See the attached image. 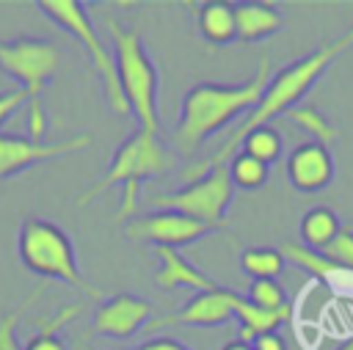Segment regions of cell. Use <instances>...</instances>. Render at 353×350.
<instances>
[{
  "instance_id": "obj_28",
  "label": "cell",
  "mask_w": 353,
  "mask_h": 350,
  "mask_svg": "<svg viewBox=\"0 0 353 350\" xmlns=\"http://www.w3.org/2000/svg\"><path fill=\"white\" fill-rule=\"evenodd\" d=\"M25 105V94L19 88H11V91H3L0 94V127Z\"/></svg>"
},
{
  "instance_id": "obj_18",
  "label": "cell",
  "mask_w": 353,
  "mask_h": 350,
  "mask_svg": "<svg viewBox=\"0 0 353 350\" xmlns=\"http://www.w3.org/2000/svg\"><path fill=\"white\" fill-rule=\"evenodd\" d=\"M290 314H292V309L268 311V309H259L234 292V320L240 322V342H245V344H251L262 333H276V328L281 322H287Z\"/></svg>"
},
{
  "instance_id": "obj_13",
  "label": "cell",
  "mask_w": 353,
  "mask_h": 350,
  "mask_svg": "<svg viewBox=\"0 0 353 350\" xmlns=\"http://www.w3.org/2000/svg\"><path fill=\"white\" fill-rule=\"evenodd\" d=\"M287 176L295 190L301 193H320L334 179V157L328 146H320L314 141L301 143L287 157Z\"/></svg>"
},
{
  "instance_id": "obj_6",
  "label": "cell",
  "mask_w": 353,
  "mask_h": 350,
  "mask_svg": "<svg viewBox=\"0 0 353 350\" xmlns=\"http://www.w3.org/2000/svg\"><path fill=\"white\" fill-rule=\"evenodd\" d=\"M108 30L113 39V61H116V77L121 85V94L130 105V113L141 121V130L154 132L160 130V116H157V66L149 58L143 39L138 30L124 28L116 19H108Z\"/></svg>"
},
{
  "instance_id": "obj_4",
  "label": "cell",
  "mask_w": 353,
  "mask_h": 350,
  "mask_svg": "<svg viewBox=\"0 0 353 350\" xmlns=\"http://www.w3.org/2000/svg\"><path fill=\"white\" fill-rule=\"evenodd\" d=\"M17 254H19V262L41 278L61 281L91 298H102V300L108 298L97 284L88 281V276H83L69 234L47 218L22 220L19 237H17Z\"/></svg>"
},
{
  "instance_id": "obj_9",
  "label": "cell",
  "mask_w": 353,
  "mask_h": 350,
  "mask_svg": "<svg viewBox=\"0 0 353 350\" xmlns=\"http://www.w3.org/2000/svg\"><path fill=\"white\" fill-rule=\"evenodd\" d=\"M215 229L179 215V212H168V209H157V212H143L135 215L124 223V237L127 240H138V243H152L154 248H179L188 243H196L207 234H212Z\"/></svg>"
},
{
  "instance_id": "obj_14",
  "label": "cell",
  "mask_w": 353,
  "mask_h": 350,
  "mask_svg": "<svg viewBox=\"0 0 353 350\" xmlns=\"http://www.w3.org/2000/svg\"><path fill=\"white\" fill-rule=\"evenodd\" d=\"M157 259H160V267L154 273V284L160 289H176V287H188V289H196V292H207V289H215L218 284L204 273L199 270L190 259H185L176 248H154Z\"/></svg>"
},
{
  "instance_id": "obj_8",
  "label": "cell",
  "mask_w": 353,
  "mask_h": 350,
  "mask_svg": "<svg viewBox=\"0 0 353 350\" xmlns=\"http://www.w3.org/2000/svg\"><path fill=\"white\" fill-rule=\"evenodd\" d=\"M234 185L226 165H218L199 179H190L188 185L168 190V193H152L146 198V207L152 209H168L188 215L210 229H221L226 220V209L234 198Z\"/></svg>"
},
{
  "instance_id": "obj_30",
  "label": "cell",
  "mask_w": 353,
  "mask_h": 350,
  "mask_svg": "<svg viewBox=\"0 0 353 350\" xmlns=\"http://www.w3.org/2000/svg\"><path fill=\"white\" fill-rule=\"evenodd\" d=\"M251 350H287V342L279 333H262L251 342Z\"/></svg>"
},
{
  "instance_id": "obj_12",
  "label": "cell",
  "mask_w": 353,
  "mask_h": 350,
  "mask_svg": "<svg viewBox=\"0 0 353 350\" xmlns=\"http://www.w3.org/2000/svg\"><path fill=\"white\" fill-rule=\"evenodd\" d=\"M234 320V292L226 287H215L207 292H196L179 311L165 314L163 320H152V331L168 325H193V328H215Z\"/></svg>"
},
{
  "instance_id": "obj_32",
  "label": "cell",
  "mask_w": 353,
  "mask_h": 350,
  "mask_svg": "<svg viewBox=\"0 0 353 350\" xmlns=\"http://www.w3.org/2000/svg\"><path fill=\"white\" fill-rule=\"evenodd\" d=\"M336 350H353V339H347V342H342Z\"/></svg>"
},
{
  "instance_id": "obj_10",
  "label": "cell",
  "mask_w": 353,
  "mask_h": 350,
  "mask_svg": "<svg viewBox=\"0 0 353 350\" xmlns=\"http://www.w3.org/2000/svg\"><path fill=\"white\" fill-rule=\"evenodd\" d=\"M154 306L132 292L108 295L91 314V331L105 339H132L143 325H149Z\"/></svg>"
},
{
  "instance_id": "obj_21",
  "label": "cell",
  "mask_w": 353,
  "mask_h": 350,
  "mask_svg": "<svg viewBox=\"0 0 353 350\" xmlns=\"http://www.w3.org/2000/svg\"><path fill=\"white\" fill-rule=\"evenodd\" d=\"M284 256L279 248H270V245H254V248H245L240 254V267L245 276H251V281L256 278H276L281 276L284 270Z\"/></svg>"
},
{
  "instance_id": "obj_7",
  "label": "cell",
  "mask_w": 353,
  "mask_h": 350,
  "mask_svg": "<svg viewBox=\"0 0 353 350\" xmlns=\"http://www.w3.org/2000/svg\"><path fill=\"white\" fill-rule=\"evenodd\" d=\"M36 6L47 19H52L58 28H63L83 47V52L91 61V69L102 80V91H105L110 110H116L119 116H130V105H127L119 77H116V61H113L110 50L102 44V39L88 17V8L80 0H39Z\"/></svg>"
},
{
  "instance_id": "obj_22",
  "label": "cell",
  "mask_w": 353,
  "mask_h": 350,
  "mask_svg": "<svg viewBox=\"0 0 353 350\" xmlns=\"http://www.w3.org/2000/svg\"><path fill=\"white\" fill-rule=\"evenodd\" d=\"M240 152H245L248 157L270 165L281 157V132L273 127V124H265V127H254L251 132L243 135L240 141Z\"/></svg>"
},
{
  "instance_id": "obj_16",
  "label": "cell",
  "mask_w": 353,
  "mask_h": 350,
  "mask_svg": "<svg viewBox=\"0 0 353 350\" xmlns=\"http://www.w3.org/2000/svg\"><path fill=\"white\" fill-rule=\"evenodd\" d=\"M279 251H281L284 262H292L295 267L306 270L309 276H314V278H320V281H325V284H331V287L353 289V270L328 262L320 251H312V248H306V245H301V243H284Z\"/></svg>"
},
{
  "instance_id": "obj_23",
  "label": "cell",
  "mask_w": 353,
  "mask_h": 350,
  "mask_svg": "<svg viewBox=\"0 0 353 350\" xmlns=\"http://www.w3.org/2000/svg\"><path fill=\"white\" fill-rule=\"evenodd\" d=\"M287 119H290L295 127H301L303 132H309L312 141L320 143V146H328V143H334V141L339 138V130H336L314 105H298V107H292V110L287 113Z\"/></svg>"
},
{
  "instance_id": "obj_25",
  "label": "cell",
  "mask_w": 353,
  "mask_h": 350,
  "mask_svg": "<svg viewBox=\"0 0 353 350\" xmlns=\"http://www.w3.org/2000/svg\"><path fill=\"white\" fill-rule=\"evenodd\" d=\"M245 300H251L254 306L268 309V311L290 309L287 292H284V287L276 278H256V281H251L248 284V292H245Z\"/></svg>"
},
{
  "instance_id": "obj_1",
  "label": "cell",
  "mask_w": 353,
  "mask_h": 350,
  "mask_svg": "<svg viewBox=\"0 0 353 350\" xmlns=\"http://www.w3.org/2000/svg\"><path fill=\"white\" fill-rule=\"evenodd\" d=\"M350 47H353V28H347V30L339 33L336 39H328V41L320 44L314 52H309V55L292 61L290 66L279 69V72L270 77V83H268V88H265L259 105L226 135L223 146H221L212 157H207L204 163H199V165H193V168H185V171H182V179L190 182V179H199L201 174H207V171H212V168H218V165H226L229 157H234V154L240 152V141H243L245 132H251L254 127H265V124H270L276 116H287L292 107H298V102H301V99L309 94V88L325 74V69H328L336 58H342Z\"/></svg>"
},
{
  "instance_id": "obj_5",
  "label": "cell",
  "mask_w": 353,
  "mask_h": 350,
  "mask_svg": "<svg viewBox=\"0 0 353 350\" xmlns=\"http://www.w3.org/2000/svg\"><path fill=\"white\" fill-rule=\"evenodd\" d=\"M61 63V50L50 39L17 36L0 41V72H6L17 88L25 94L28 105V132L33 141H44L47 116L41 105V91L52 80Z\"/></svg>"
},
{
  "instance_id": "obj_29",
  "label": "cell",
  "mask_w": 353,
  "mask_h": 350,
  "mask_svg": "<svg viewBox=\"0 0 353 350\" xmlns=\"http://www.w3.org/2000/svg\"><path fill=\"white\" fill-rule=\"evenodd\" d=\"M83 350H94V347H83ZM132 350H190V347H185L179 339H174V336H152V339H146V342H141L138 347H132Z\"/></svg>"
},
{
  "instance_id": "obj_3",
  "label": "cell",
  "mask_w": 353,
  "mask_h": 350,
  "mask_svg": "<svg viewBox=\"0 0 353 350\" xmlns=\"http://www.w3.org/2000/svg\"><path fill=\"white\" fill-rule=\"evenodd\" d=\"M174 165V154L160 143V138L154 132L146 130H135L113 154V160L108 163V171L102 179H97L85 193L77 196V204L85 207L88 201H94L97 196H102L110 187L121 185V204L116 212V220H130L138 215V190L143 179L160 176L163 171H168Z\"/></svg>"
},
{
  "instance_id": "obj_31",
  "label": "cell",
  "mask_w": 353,
  "mask_h": 350,
  "mask_svg": "<svg viewBox=\"0 0 353 350\" xmlns=\"http://www.w3.org/2000/svg\"><path fill=\"white\" fill-rule=\"evenodd\" d=\"M221 350H251V344H245V342H240V339H234V342H229V344H223Z\"/></svg>"
},
{
  "instance_id": "obj_15",
  "label": "cell",
  "mask_w": 353,
  "mask_h": 350,
  "mask_svg": "<svg viewBox=\"0 0 353 350\" xmlns=\"http://www.w3.org/2000/svg\"><path fill=\"white\" fill-rule=\"evenodd\" d=\"M281 25H284V17L273 3H262V0L234 3V33L240 41L270 39Z\"/></svg>"
},
{
  "instance_id": "obj_26",
  "label": "cell",
  "mask_w": 353,
  "mask_h": 350,
  "mask_svg": "<svg viewBox=\"0 0 353 350\" xmlns=\"http://www.w3.org/2000/svg\"><path fill=\"white\" fill-rule=\"evenodd\" d=\"M39 292H41V287L30 289V292L22 298L19 306H14L11 311H6V314L0 317V350H22V344H19V339H17V325H19V317L25 314V309L33 303V298H36Z\"/></svg>"
},
{
  "instance_id": "obj_20",
  "label": "cell",
  "mask_w": 353,
  "mask_h": 350,
  "mask_svg": "<svg viewBox=\"0 0 353 350\" xmlns=\"http://www.w3.org/2000/svg\"><path fill=\"white\" fill-rule=\"evenodd\" d=\"M83 311V306L80 303H69V306H63V309H58L50 320H44L41 322V328H39V333H33L25 344H22V350H69L66 347V342L58 336V328H63L72 317H77Z\"/></svg>"
},
{
  "instance_id": "obj_24",
  "label": "cell",
  "mask_w": 353,
  "mask_h": 350,
  "mask_svg": "<svg viewBox=\"0 0 353 350\" xmlns=\"http://www.w3.org/2000/svg\"><path fill=\"white\" fill-rule=\"evenodd\" d=\"M226 168H229L232 185L234 187H243V190H259L268 182V176H270V165L248 157L245 152H237L234 157H229Z\"/></svg>"
},
{
  "instance_id": "obj_11",
  "label": "cell",
  "mask_w": 353,
  "mask_h": 350,
  "mask_svg": "<svg viewBox=\"0 0 353 350\" xmlns=\"http://www.w3.org/2000/svg\"><path fill=\"white\" fill-rule=\"evenodd\" d=\"M91 146V135H72L66 141H55V143H44V141H33L30 135H8L0 132V179H8L36 163H47L55 160L61 154H72Z\"/></svg>"
},
{
  "instance_id": "obj_2",
  "label": "cell",
  "mask_w": 353,
  "mask_h": 350,
  "mask_svg": "<svg viewBox=\"0 0 353 350\" xmlns=\"http://www.w3.org/2000/svg\"><path fill=\"white\" fill-rule=\"evenodd\" d=\"M270 61L262 58L259 69L251 80L237 85H221V83H196L179 105V119L174 127V146L182 154H193L210 135L221 132L229 121L245 119L262 99L268 83H270Z\"/></svg>"
},
{
  "instance_id": "obj_19",
  "label": "cell",
  "mask_w": 353,
  "mask_h": 350,
  "mask_svg": "<svg viewBox=\"0 0 353 350\" xmlns=\"http://www.w3.org/2000/svg\"><path fill=\"white\" fill-rule=\"evenodd\" d=\"M339 229H342V223L331 207H314L301 218V240H303L301 245H306L312 251H323Z\"/></svg>"
},
{
  "instance_id": "obj_17",
  "label": "cell",
  "mask_w": 353,
  "mask_h": 350,
  "mask_svg": "<svg viewBox=\"0 0 353 350\" xmlns=\"http://www.w3.org/2000/svg\"><path fill=\"white\" fill-rule=\"evenodd\" d=\"M196 28L199 36L215 47L237 39L234 33V3L226 0H204L196 6Z\"/></svg>"
},
{
  "instance_id": "obj_27",
  "label": "cell",
  "mask_w": 353,
  "mask_h": 350,
  "mask_svg": "<svg viewBox=\"0 0 353 350\" xmlns=\"http://www.w3.org/2000/svg\"><path fill=\"white\" fill-rule=\"evenodd\" d=\"M320 254H323L328 262L353 270V229H350V226H342V229L334 234V240H331Z\"/></svg>"
}]
</instances>
